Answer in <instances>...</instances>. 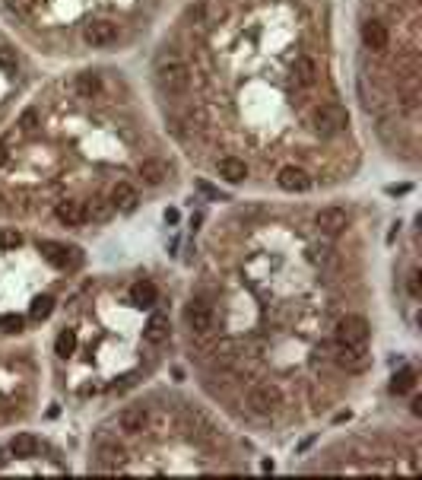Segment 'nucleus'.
Listing matches in <instances>:
<instances>
[{
  "instance_id": "obj_1",
  "label": "nucleus",
  "mask_w": 422,
  "mask_h": 480,
  "mask_svg": "<svg viewBox=\"0 0 422 480\" xmlns=\"http://www.w3.org/2000/svg\"><path fill=\"white\" fill-rule=\"evenodd\" d=\"M248 407H251V414L257 417H270L276 414L282 407V391L276 382H257V385H251L248 391Z\"/></svg>"
},
{
  "instance_id": "obj_2",
  "label": "nucleus",
  "mask_w": 422,
  "mask_h": 480,
  "mask_svg": "<svg viewBox=\"0 0 422 480\" xmlns=\"http://www.w3.org/2000/svg\"><path fill=\"white\" fill-rule=\"evenodd\" d=\"M349 125V115L343 105H321L315 108V115H311V127H315L321 137H333V134L346 131Z\"/></svg>"
},
{
  "instance_id": "obj_3",
  "label": "nucleus",
  "mask_w": 422,
  "mask_h": 480,
  "mask_svg": "<svg viewBox=\"0 0 422 480\" xmlns=\"http://www.w3.org/2000/svg\"><path fill=\"white\" fill-rule=\"evenodd\" d=\"M159 86L168 92V96H181L190 90V70L181 61H168V64L159 67Z\"/></svg>"
},
{
  "instance_id": "obj_4",
  "label": "nucleus",
  "mask_w": 422,
  "mask_h": 480,
  "mask_svg": "<svg viewBox=\"0 0 422 480\" xmlns=\"http://www.w3.org/2000/svg\"><path fill=\"white\" fill-rule=\"evenodd\" d=\"M333 363L346 373H365L372 356L365 350V344H337V353H333Z\"/></svg>"
},
{
  "instance_id": "obj_5",
  "label": "nucleus",
  "mask_w": 422,
  "mask_h": 480,
  "mask_svg": "<svg viewBox=\"0 0 422 480\" xmlns=\"http://www.w3.org/2000/svg\"><path fill=\"white\" fill-rule=\"evenodd\" d=\"M368 334H372V328H368V322L362 315H343L337 322L333 337H337V344H365Z\"/></svg>"
},
{
  "instance_id": "obj_6",
  "label": "nucleus",
  "mask_w": 422,
  "mask_h": 480,
  "mask_svg": "<svg viewBox=\"0 0 422 480\" xmlns=\"http://www.w3.org/2000/svg\"><path fill=\"white\" fill-rule=\"evenodd\" d=\"M184 322H188V328L194 334H210L213 331V309L207 306V302H200V299H194L190 306H184Z\"/></svg>"
},
{
  "instance_id": "obj_7",
  "label": "nucleus",
  "mask_w": 422,
  "mask_h": 480,
  "mask_svg": "<svg viewBox=\"0 0 422 480\" xmlns=\"http://www.w3.org/2000/svg\"><path fill=\"white\" fill-rule=\"evenodd\" d=\"M83 39H86V45H92V48H108V45L118 42V25L108 23V19H92V23L83 29Z\"/></svg>"
},
{
  "instance_id": "obj_8",
  "label": "nucleus",
  "mask_w": 422,
  "mask_h": 480,
  "mask_svg": "<svg viewBox=\"0 0 422 480\" xmlns=\"http://www.w3.org/2000/svg\"><path fill=\"white\" fill-rule=\"evenodd\" d=\"M276 185H280L282 191H289V194H302V191L311 188V175L302 166H282L280 172H276Z\"/></svg>"
},
{
  "instance_id": "obj_9",
  "label": "nucleus",
  "mask_w": 422,
  "mask_h": 480,
  "mask_svg": "<svg viewBox=\"0 0 422 480\" xmlns=\"http://www.w3.org/2000/svg\"><path fill=\"white\" fill-rule=\"evenodd\" d=\"M346 223H349V216L343 207H324L315 216L318 232H324V236H340V232L346 229Z\"/></svg>"
},
{
  "instance_id": "obj_10",
  "label": "nucleus",
  "mask_w": 422,
  "mask_h": 480,
  "mask_svg": "<svg viewBox=\"0 0 422 480\" xmlns=\"http://www.w3.org/2000/svg\"><path fill=\"white\" fill-rule=\"evenodd\" d=\"M146 423H149V410L146 407H124L121 414H118V430L127 432V436H137V432L146 430Z\"/></svg>"
},
{
  "instance_id": "obj_11",
  "label": "nucleus",
  "mask_w": 422,
  "mask_h": 480,
  "mask_svg": "<svg viewBox=\"0 0 422 480\" xmlns=\"http://www.w3.org/2000/svg\"><path fill=\"white\" fill-rule=\"evenodd\" d=\"M137 204H140V194H137V188H133L131 182H118L115 188H111V207H115V210L133 213Z\"/></svg>"
},
{
  "instance_id": "obj_12",
  "label": "nucleus",
  "mask_w": 422,
  "mask_h": 480,
  "mask_svg": "<svg viewBox=\"0 0 422 480\" xmlns=\"http://www.w3.org/2000/svg\"><path fill=\"white\" fill-rule=\"evenodd\" d=\"M216 172H219V178H225L229 185H241L248 178V166H245V159H238V156H223L216 163Z\"/></svg>"
},
{
  "instance_id": "obj_13",
  "label": "nucleus",
  "mask_w": 422,
  "mask_h": 480,
  "mask_svg": "<svg viewBox=\"0 0 422 480\" xmlns=\"http://www.w3.org/2000/svg\"><path fill=\"white\" fill-rule=\"evenodd\" d=\"M137 175H140V182L149 185V188H159V185L168 178V166L162 159H143L140 166H137Z\"/></svg>"
},
{
  "instance_id": "obj_14",
  "label": "nucleus",
  "mask_w": 422,
  "mask_h": 480,
  "mask_svg": "<svg viewBox=\"0 0 422 480\" xmlns=\"http://www.w3.org/2000/svg\"><path fill=\"white\" fill-rule=\"evenodd\" d=\"M38 251H42L45 255V261H48V264H54V267H60V271H64V267H70L76 261V258H70L74 255V251L67 249V245H60V242H38Z\"/></svg>"
},
{
  "instance_id": "obj_15",
  "label": "nucleus",
  "mask_w": 422,
  "mask_h": 480,
  "mask_svg": "<svg viewBox=\"0 0 422 480\" xmlns=\"http://www.w3.org/2000/svg\"><path fill=\"white\" fill-rule=\"evenodd\" d=\"M362 42H365V48L384 51L388 48V25L378 23V19H368V23L362 25Z\"/></svg>"
},
{
  "instance_id": "obj_16",
  "label": "nucleus",
  "mask_w": 422,
  "mask_h": 480,
  "mask_svg": "<svg viewBox=\"0 0 422 480\" xmlns=\"http://www.w3.org/2000/svg\"><path fill=\"white\" fill-rule=\"evenodd\" d=\"M58 220L64 226H83L89 216H86V204H80V200H60L58 204Z\"/></svg>"
},
{
  "instance_id": "obj_17",
  "label": "nucleus",
  "mask_w": 422,
  "mask_h": 480,
  "mask_svg": "<svg viewBox=\"0 0 422 480\" xmlns=\"http://www.w3.org/2000/svg\"><path fill=\"white\" fill-rule=\"evenodd\" d=\"M96 458H99V468H121L124 464V458H127V452H124V446H118V442H102L99 448H96Z\"/></svg>"
},
{
  "instance_id": "obj_18",
  "label": "nucleus",
  "mask_w": 422,
  "mask_h": 480,
  "mask_svg": "<svg viewBox=\"0 0 422 480\" xmlns=\"http://www.w3.org/2000/svg\"><path fill=\"white\" fill-rule=\"evenodd\" d=\"M168 331H172V328H168V318H166V315H159V312H156V315H149L146 328H143V340L156 347V344H162V340L168 337Z\"/></svg>"
},
{
  "instance_id": "obj_19",
  "label": "nucleus",
  "mask_w": 422,
  "mask_h": 480,
  "mask_svg": "<svg viewBox=\"0 0 422 480\" xmlns=\"http://www.w3.org/2000/svg\"><path fill=\"white\" fill-rule=\"evenodd\" d=\"M156 299H159V290H156V283L153 280H137L131 286V302L133 306L149 309V306H156Z\"/></svg>"
},
{
  "instance_id": "obj_20",
  "label": "nucleus",
  "mask_w": 422,
  "mask_h": 480,
  "mask_svg": "<svg viewBox=\"0 0 422 480\" xmlns=\"http://www.w3.org/2000/svg\"><path fill=\"white\" fill-rule=\"evenodd\" d=\"M10 455H16V458H35V455H38V439H35L32 432H16V436H13V442H10Z\"/></svg>"
},
{
  "instance_id": "obj_21",
  "label": "nucleus",
  "mask_w": 422,
  "mask_h": 480,
  "mask_svg": "<svg viewBox=\"0 0 422 480\" xmlns=\"http://www.w3.org/2000/svg\"><path fill=\"white\" fill-rule=\"evenodd\" d=\"M292 74H296L298 86H315L318 83V64L311 58H298L296 67H292Z\"/></svg>"
},
{
  "instance_id": "obj_22",
  "label": "nucleus",
  "mask_w": 422,
  "mask_h": 480,
  "mask_svg": "<svg viewBox=\"0 0 422 480\" xmlns=\"http://www.w3.org/2000/svg\"><path fill=\"white\" fill-rule=\"evenodd\" d=\"M416 388V373L413 369H400L394 379H390V395H410Z\"/></svg>"
},
{
  "instance_id": "obj_23",
  "label": "nucleus",
  "mask_w": 422,
  "mask_h": 480,
  "mask_svg": "<svg viewBox=\"0 0 422 480\" xmlns=\"http://www.w3.org/2000/svg\"><path fill=\"white\" fill-rule=\"evenodd\" d=\"M76 92H80L83 99H92V96L102 92V80L96 74H80L76 76Z\"/></svg>"
},
{
  "instance_id": "obj_24",
  "label": "nucleus",
  "mask_w": 422,
  "mask_h": 480,
  "mask_svg": "<svg viewBox=\"0 0 422 480\" xmlns=\"http://www.w3.org/2000/svg\"><path fill=\"white\" fill-rule=\"evenodd\" d=\"M111 213H115L111 200H89V204H86V216H89V220H96V223H108V220H111Z\"/></svg>"
},
{
  "instance_id": "obj_25",
  "label": "nucleus",
  "mask_w": 422,
  "mask_h": 480,
  "mask_svg": "<svg viewBox=\"0 0 422 480\" xmlns=\"http://www.w3.org/2000/svg\"><path fill=\"white\" fill-rule=\"evenodd\" d=\"M51 312H54V299H51V296H35L32 299V309H29V318H35V322H45Z\"/></svg>"
},
{
  "instance_id": "obj_26",
  "label": "nucleus",
  "mask_w": 422,
  "mask_h": 480,
  "mask_svg": "<svg viewBox=\"0 0 422 480\" xmlns=\"http://www.w3.org/2000/svg\"><path fill=\"white\" fill-rule=\"evenodd\" d=\"M54 350H58V356H74V350H76V331L64 328V331L58 334V344H54Z\"/></svg>"
},
{
  "instance_id": "obj_27",
  "label": "nucleus",
  "mask_w": 422,
  "mask_h": 480,
  "mask_svg": "<svg viewBox=\"0 0 422 480\" xmlns=\"http://www.w3.org/2000/svg\"><path fill=\"white\" fill-rule=\"evenodd\" d=\"M23 331V315H3L0 318V334H16Z\"/></svg>"
},
{
  "instance_id": "obj_28",
  "label": "nucleus",
  "mask_w": 422,
  "mask_h": 480,
  "mask_svg": "<svg viewBox=\"0 0 422 480\" xmlns=\"http://www.w3.org/2000/svg\"><path fill=\"white\" fill-rule=\"evenodd\" d=\"M35 3H38V0H7V10L16 13V17H29L35 10Z\"/></svg>"
},
{
  "instance_id": "obj_29",
  "label": "nucleus",
  "mask_w": 422,
  "mask_h": 480,
  "mask_svg": "<svg viewBox=\"0 0 422 480\" xmlns=\"http://www.w3.org/2000/svg\"><path fill=\"white\" fill-rule=\"evenodd\" d=\"M23 245V236L16 229H0V249H16Z\"/></svg>"
},
{
  "instance_id": "obj_30",
  "label": "nucleus",
  "mask_w": 422,
  "mask_h": 480,
  "mask_svg": "<svg viewBox=\"0 0 422 480\" xmlns=\"http://www.w3.org/2000/svg\"><path fill=\"white\" fill-rule=\"evenodd\" d=\"M19 127H23L25 134L35 131V127H38V112H35V108H25L23 115H19Z\"/></svg>"
},
{
  "instance_id": "obj_31",
  "label": "nucleus",
  "mask_w": 422,
  "mask_h": 480,
  "mask_svg": "<svg viewBox=\"0 0 422 480\" xmlns=\"http://www.w3.org/2000/svg\"><path fill=\"white\" fill-rule=\"evenodd\" d=\"M0 70H3V74H16V58H13V51L0 48Z\"/></svg>"
},
{
  "instance_id": "obj_32",
  "label": "nucleus",
  "mask_w": 422,
  "mask_h": 480,
  "mask_svg": "<svg viewBox=\"0 0 422 480\" xmlns=\"http://www.w3.org/2000/svg\"><path fill=\"white\" fill-rule=\"evenodd\" d=\"M410 296H416V299H419V271H413V273H410Z\"/></svg>"
},
{
  "instance_id": "obj_33",
  "label": "nucleus",
  "mask_w": 422,
  "mask_h": 480,
  "mask_svg": "<svg viewBox=\"0 0 422 480\" xmlns=\"http://www.w3.org/2000/svg\"><path fill=\"white\" fill-rule=\"evenodd\" d=\"M7 156H10V153H7V143H0V166L7 163Z\"/></svg>"
}]
</instances>
